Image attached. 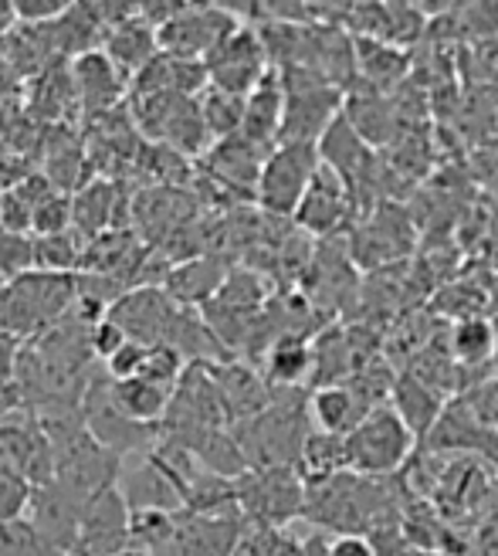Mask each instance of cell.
Here are the masks:
<instances>
[{
  "mask_svg": "<svg viewBox=\"0 0 498 556\" xmlns=\"http://www.w3.org/2000/svg\"><path fill=\"white\" fill-rule=\"evenodd\" d=\"M292 394L295 391H279L258 417L231 428L247 468H298L302 448H306V438L312 431L309 401H298Z\"/></svg>",
  "mask_w": 498,
  "mask_h": 556,
  "instance_id": "1",
  "label": "cell"
},
{
  "mask_svg": "<svg viewBox=\"0 0 498 556\" xmlns=\"http://www.w3.org/2000/svg\"><path fill=\"white\" fill-rule=\"evenodd\" d=\"M394 513L391 498L383 495V479H363L356 471H343L336 479L309 485L306 519L319 530L346 533H370L380 519Z\"/></svg>",
  "mask_w": 498,
  "mask_h": 556,
  "instance_id": "2",
  "label": "cell"
},
{
  "mask_svg": "<svg viewBox=\"0 0 498 556\" xmlns=\"http://www.w3.org/2000/svg\"><path fill=\"white\" fill-rule=\"evenodd\" d=\"M75 275L24 271L0 289V329L38 332L41 326H54L68 309H75Z\"/></svg>",
  "mask_w": 498,
  "mask_h": 556,
  "instance_id": "3",
  "label": "cell"
},
{
  "mask_svg": "<svg viewBox=\"0 0 498 556\" xmlns=\"http://www.w3.org/2000/svg\"><path fill=\"white\" fill-rule=\"evenodd\" d=\"M418 438L400 421V414L391 404L373 407L363 421L346 434L349 471L363 479H391L410 462Z\"/></svg>",
  "mask_w": 498,
  "mask_h": 556,
  "instance_id": "4",
  "label": "cell"
},
{
  "mask_svg": "<svg viewBox=\"0 0 498 556\" xmlns=\"http://www.w3.org/2000/svg\"><path fill=\"white\" fill-rule=\"evenodd\" d=\"M309 482L302 471L285 468H252L238 479L241 516L261 530H285L292 519H306Z\"/></svg>",
  "mask_w": 498,
  "mask_h": 556,
  "instance_id": "5",
  "label": "cell"
},
{
  "mask_svg": "<svg viewBox=\"0 0 498 556\" xmlns=\"http://www.w3.org/2000/svg\"><path fill=\"white\" fill-rule=\"evenodd\" d=\"M285 123L279 143H319L325 129L340 119L343 99L340 86H332L312 68H285Z\"/></svg>",
  "mask_w": 498,
  "mask_h": 556,
  "instance_id": "6",
  "label": "cell"
},
{
  "mask_svg": "<svg viewBox=\"0 0 498 556\" xmlns=\"http://www.w3.org/2000/svg\"><path fill=\"white\" fill-rule=\"evenodd\" d=\"M322 166L319 143H279L265 166H261V180L255 198L271 217H295L306 190L312 187L316 174Z\"/></svg>",
  "mask_w": 498,
  "mask_h": 556,
  "instance_id": "7",
  "label": "cell"
},
{
  "mask_svg": "<svg viewBox=\"0 0 498 556\" xmlns=\"http://www.w3.org/2000/svg\"><path fill=\"white\" fill-rule=\"evenodd\" d=\"M81 421H86L89 434L105 444L108 452L116 455H146L159 444V434H163V425L153 428V425H140V421H129V417L116 407L113 401V387L99 383V380H89V391L81 397Z\"/></svg>",
  "mask_w": 498,
  "mask_h": 556,
  "instance_id": "8",
  "label": "cell"
},
{
  "mask_svg": "<svg viewBox=\"0 0 498 556\" xmlns=\"http://www.w3.org/2000/svg\"><path fill=\"white\" fill-rule=\"evenodd\" d=\"M238 27L241 21L225 4H187L159 27V51L183 62H207V54Z\"/></svg>",
  "mask_w": 498,
  "mask_h": 556,
  "instance_id": "9",
  "label": "cell"
},
{
  "mask_svg": "<svg viewBox=\"0 0 498 556\" xmlns=\"http://www.w3.org/2000/svg\"><path fill=\"white\" fill-rule=\"evenodd\" d=\"M207 78L214 89H225L234 96H252L258 81L271 72L268 48L261 41V31L241 24L207 54Z\"/></svg>",
  "mask_w": 498,
  "mask_h": 556,
  "instance_id": "10",
  "label": "cell"
},
{
  "mask_svg": "<svg viewBox=\"0 0 498 556\" xmlns=\"http://www.w3.org/2000/svg\"><path fill=\"white\" fill-rule=\"evenodd\" d=\"M132 546V509L119 485L89 495L72 556H119Z\"/></svg>",
  "mask_w": 498,
  "mask_h": 556,
  "instance_id": "11",
  "label": "cell"
},
{
  "mask_svg": "<svg viewBox=\"0 0 498 556\" xmlns=\"http://www.w3.org/2000/svg\"><path fill=\"white\" fill-rule=\"evenodd\" d=\"M180 313H183V305L174 302V295L166 289L136 286L113 305V309H108V319H113L116 326H123V332L129 340L146 343V346H159V343L170 340Z\"/></svg>",
  "mask_w": 498,
  "mask_h": 556,
  "instance_id": "12",
  "label": "cell"
},
{
  "mask_svg": "<svg viewBox=\"0 0 498 556\" xmlns=\"http://www.w3.org/2000/svg\"><path fill=\"white\" fill-rule=\"evenodd\" d=\"M86 495H78L75 489L62 485L59 479H51L44 485H35L31 506H27V519L41 533V540L59 553L72 556L81 530V513H86Z\"/></svg>",
  "mask_w": 498,
  "mask_h": 556,
  "instance_id": "13",
  "label": "cell"
},
{
  "mask_svg": "<svg viewBox=\"0 0 498 556\" xmlns=\"http://www.w3.org/2000/svg\"><path fill=\"white\" fill-rule=\"evenodd\" d=\"M72 81H75L81 116H89V119L113 113V109L123 102V92L129 86V81L123 78V72L108 62V54L102 48L72 59Z\"/></svg>",
  "mask_w": 498,
  "mask_h": 556,
  "instance_id": "14",
  "label": "cell"
},
{
  "mask_svg": "<svg viewBox=\"0 0 498 556\" xmlns=\"http://www.w3.org/2000/svg\"><path fill=\"white\" fill-rule=\"evenodd\" d=\"M427 448L434 455L440 452H458V455H485V458H498V434L488 431L485 425H478V417L464 407L461 397H451L440 410L434 431L427 434Z\"/></svg>",
  "mask_w": 498,
  "mask_h": 556,
  "instance_id": "15",
  "label": "cell"
},
{
  "mask_svg": "<svg viewBox=\"0 0 498 556\" xmlns=\"http://www.w3.org/2000/svg\"><path fill=\"white\" fill-rule=\"evenodd\" d=\"M349 198L353 190L346 187V180L322 163L292 220L309 235H332L349 214Z\"/></svg>",
  "mask_w": 498,
  "mask_h": 556,
  "instance_id": "16",
  "label": "cell"
},
{
  "mask_svg": "<svg viewBox=\"0 0 498 556\" xmlns=\"http://www.w3.org/2000/svg\"><path fill=\"white\" fill-rule=\"evenodd\" d=\"M210 377L217 383V394H220V404H225V410H228L231 428L258 417L274 397L268 380L258 377L252 367L238 364V359H231V364H210Z\"/></svg>",
  "mask_w": 498,
  "mask_h": 556,
  "instance_id": "17",
  "label": "cell"
},
{
  "mask_svg": "<svg viewBox=\"0 0 498 556\" xmlns=\"http://www.w3.org/2000/svg\"><path fill=\"white\" fill-rule=\"evenodd\" d=\"M282 123H285V78L279 68H271L258 81V89L244 99L241 136L265 150H274L279 147V136H282Z\"/></svg>",
  "mask_w": 498,
  "mask_h": 556,
  "instance_id": "18",
  "label": "cell"
},
{
  "mask_svg": "<svg viewBox=\"0 0 498 556\" xmlns=\"http://www.w3.org/2000/svg\"><path fill=\"white\" fill-rule=\"evenodd\" d=\"M271 150L252 143V139H244L241 132L231 136V139H220V143H214L207 153H204V163L210 177L225 180L228 187H241V190H258V180H261V166L268 160Z\"/></svg>",
  "mask_w": 498,
  "mask_h": 556,
  "instance_id": "19",
  "label": "cell"
},
{
  "mask_svg": "<svg viewBox=\"0 0 498 556\" xmlns=\"http://www.w3.org/2000/svg\"><path fill=\"white\" fill-rule=\"evenodd\" d=\"M373 407L359 397L353 383H332V387H316L309 394V421L322 434H340L346 438Z\"/></svg>",
  "mask_w": 498,
  "mask_h": 556,
  "instance_id": "20",
  "label": "cell"
},
{
  "mask_svg": "<svg viewBox=\"0 0 498 556\" xmlns=\"http://www.w3.org/2000/svg\"><path fill=\"white\" fill-rule=\"evenodd\" d=\"M102 51L108 54V62L123 72V78L132 81L159 54V31L136 14L105 35Z\"/></svg>",
  "mask_w": 498,
  "mask_h": 556,
  "instance_id": "21",
  "label": "cell"
},
{
  "mask_svg": "<svg viewBox=\"0 0 498 556\" xmlns=\"http://www.w3.org/2000/svg\"><path fill=\"white\" fill-rule=\"evenodd\" d=\"M445 394L434 391V387L413 374H400L394 380V391H391V407L400 414V421L410 428V434L421 441H427V434L434 431L440 410H445Z\"/></svg>",
  "mask_w": 498,
  "mask_h": 556,
  "instance_id": "22",
  "label": "cell"
},
{
  "mask_svg": "<svg viewBox=\"0 0 498 556\" xmlns=\"http://www.w3.org/2000/svg\"><path fill=\"white\" fill-rule=\"evenodd\" d=\"M316 374L312 343L298 332H285L265 353V380L271 391H298Z\"/></svg>",
  "mask_w": 498,
  "mask_h": 556,
  "instance_id": "23",
  "label": "cell"
},
{
  "mask_svg": "<svg viewBox=\"0 0 498 556\" xmlns=\"http://www.w3.org/2000/svg\"><path fill=\"white\" fill-rule=\"evenodd\" d=\"M228 282V268L225 262H217L210 255L201 258H187L183 265H174L166 271V292L174 295L180 305H207L217 299V292Z\"/></svg>",
  "mask_w": 498,
  "mask_h": 556,
  "instance_id": "24",
  "label": "cell"
},
{
  "mask_svg": "<svg viewBox=\"0 0 498 556\" xmlns=\"http://www.w3.org/2000/svg\"><path fill=\"white\" fill-rule=\"evenodd\" d=\"M126 198H119V187L113 180H92L89 187H81L72 198V214H75V231L92 241L108 231V225H116L123 217Z\"/></svg>",
  "mask_w": 498,
  "mask_h": 556,
  "instance_id": "25",
  "label": "cell"
},
{
  "mask_svg": "<svg viewBox=\"0 0 498 556\" xmlns=\"http://www.w3.org/2000/svg\"><path fill=\"white\" fill-rule=\"evenodd\" d=\"M448 356L458 367H485L498 356V326L485 316H468L458 319L451 337H448Z\"/></svg>",
  "mask_w": 498,
  "mask_h": 556,
  "instance_id": "26",
  "label": "cell"
},
{
  "mask_svg": "<svg viewBox=\"0 0 498 556\" xmlns=\"http://www.w3.org/2000/svg\"><path fill=\"white\" fill-rule=\"evenodd\" d=\"M108 387H113L116 407L129 417V421L159 428L166 410H170L174 391H163V387H156L150 380H140V377H136V380H108Z\"/></svg>",
  "mask_w": 498,
  "mask_h": 556,
  "instance_id": "27",
  "label": "cell"
},
{
  "mask_svg": "<svg viewBox=\"0 0 498 556\" xmlns=\"http://www.w3.org/2000/svg\"><path fill=\"white\" fill-rule=\"evenodd\" d=\"M298 471H302V479H306L309 485L325 482V479H336V476H343V471H349L346 438L312 431L306 438V448H302Z\"/></svg>",
  "mask_w": 498,
  "mask_h": 556,
  "instance_id": "28",
  "label": "cell"
},
{
  "mask_svg": "<svg viewBox=\"0 0 498 556\" xmlns=\"http://www.w3.org/2000/svg\"><path fill=\"white\" fill-rule=\"evenodd\" d=\"M244 99L247 96H234V92L214 89V86H207L197 96L204 126H207L214 143H220V139H231V136L241 132V126H244Z\"/></svg>",
  "mask_w": 498,
  "mask_h": 556,
  "instance_id": "29",
  "label": "cell"
},
{
  "mask_svg": "<svg viewBox=\"0 0 498 556\" xmlns=\"http://www.w3.org/2000/svg\"><path fill=\"white\" fill-rule=\"evenodd\" d=\"M312 353H316V374H312V387L346 383L343 377L353 370V367H349L353 350H349L346 332H340V329H325L322 337L312 343Z\"/></svg>",
  "mask_w": 498,
  "mask_h": 556,
  "instance_id": "30",
  "label": "cell"
},
{
  "mask_svg": "<svg viewBox=\"0 0 498 556\" xmlns=\"http://www.w3.org/2000/svg\"><path fill=\"white\" fill-rule=\"evenodd\" d=\"M356 68L376 86H391L407 72V62L394 45L376 38H356Z\"/></svg>",
  "mask_w": 498,
  "mask_h": 556,
  "instance_id": "31",
  "label": "cell"
},
{
  "mask_svg": "<svg viewBox=\"0 0 498 556\" xmlns=\"http://www.w3.org/2000/svg\"><path fill=\"white\" fill-rule=\"evenodd\" d=\"M86 248H89V241L81 238L75 228L65 235L38 238L35 241V265L51 271V275H68L72 268H78L81 262H86Z\"/></svg>",
  "mask_w": 498,
  "mask_h": 556,
  "instance_id": "32",
  "label": "cell"
},
{
  "mask_svg": "<svg viewBox=\"0 0 498 556\" xmlns=\"http://www.w3.org/2000/svg\"><path fill=\"white\" fill-rule=\"evenodd\" d=\"M0 556H59L41 533L31 526V519H0Z\"/></svg>",
  "mask_w": 498,
  "mask_h": 556,
  "instance_id": "33",
  "label": "cell"
},
{
  "mask_svg": "<svg viewBox=\"0 0 498 556\" xmlns=\"http://www.w3.org/2000/svg\"><path fill=\"white\" fill-rule=\"evenodd\" d=\"M31 479L17 471L14 465L0 462V519H21L27 516V506H31Z\"/></svg>",
  "mask_w": 498,
  "mask_h": 556,
  "instance_id": "34",
  "label": "cell"
},
{
  "mask_svg": "<svg viewBox=\"0 0 498 556\" xmlns=\"http://www.w3.org/2000/svg\"><path fill=\"white\" fill-rule=\"evenodd\" d=\"M31 228L38 231V238H51V235H65L75 228V214H72V198L65 193H48V198L38 204Z\"/></svg>",
  "mask_w": 498,
  "mask_h": 556,
  "instance_id": "35",
  "label": "cell"
},
{
  "mask_svg": "<svg viewBox=\"0 0 498 556\" xmlns=\"http://www.w3.org/2000/svg\"><path fill=\"white\" fill-rule=\"evenodd\" d=\"M458 397L464 401L468 410H472V414L478 417V425H485L488 431L498 434V374H491V377L472 383V387H468V391L458 394Z\"/></svg>",
  "mask_w": 498,
  "mask_h": 556,
  "instance_id": "36",
  "label": "cell"
},
{
  "mask_svg": "<svg viewBox=\"0 0 498 556\" xmlns=\"http://www.w3.org/2000/svg\"><path fill=\"white\" fill-rule=\"evenodd\" d=\"M31 265H35V241L21 238L17 231H0V275H8L14 282Z\"/></svg>",
  "mask_w": 498,
  "mask_h": 556,
  "instance_id": "37",
  "label": "cell"
},
{
  "mask_svg": "<svg viewBox=\"0 0 498 556\" xmlns=\"http://www.w3.org/2000/svg\"><path fill=\"white\" fill-rule=\"evenodd\" d=\"M126 343H129V337L123 332V326H116L108 316L89 326V350H92V356H102L105 364H108V359H113Z\"/></svg>",
  "mask_w": 498,
  "mask_h": 556,
  "instance_id": "38",
  "label": "cell"
},
{
  "mask_svg": "<svg viewBox=\"0 0 498 556\" xmlns=\"http://www.w3.org/2000/svg\"><path fill=\"white\" fill-rule=\"evenodd\" d=\"M11 8H14L17 21L41 27V24L59 21L72 8V0H11Z\"/></svg>",
  "mask_w": 498,
  "mask_h": 556,
  "instance_id": "39",
  "label": "cell"
},
{
  "mask_svg": "<svg viewBox=\"0 0 498 556\" xmlns=\"http://www.w3.org/2000/svg\"><path fill=\"white\" fill-rule=\"evenodd\" d=\"M146 353H150V346L146 343H136V340H129L113 359L105 364V374H108V380H136L143 374V364H146Z\"/></svg>",
  "mask_w": 498,
  "mask_h": 556,
  "instance_id": "40",
  "label": "cell"
},
{
  "mask_svg": "<svg viewBox=\"0 0 498 556\" xmlns=\"http://www.w3.org/2000/svg\"><path fill=\"white\" fill-rule=\"evenodd\" d=\"M325 556H376V549L363 533H346V536H332L329 540Z\"/></svg>",
  "mask_w": 498,
  "mask_h": 556,
  "instance_id": "41",
  "label": "cell"
}]
</instances>
